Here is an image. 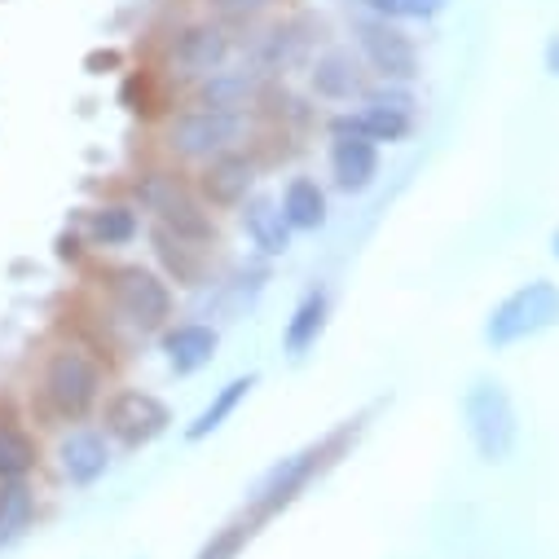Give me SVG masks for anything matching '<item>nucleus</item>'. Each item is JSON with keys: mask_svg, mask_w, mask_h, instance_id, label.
Wrapping results in <instances>:
<instances>
[{"mask_svg": "<svg viewBox=\"0 0 559 559\" xmlns=\"http://www.w3.org/2000/svg\"><path fill=\"white\" fill-rule=\"evenodd\" d=\"M132 199L142 203V212L155 216V225L173 229L177 238H186L194 247H212L216 242V216H212V207L177 173H164V168L136 173L132 177Z\"/></svg>", "mask_w": 559, "mask_h": 559, "instance_id": "f257e3e1", "label": "nucleus"}, {"mask_svg": "<svg viewBox=\"0 0 559 559\" xmlns=\"http://www.w3.org/2000/svg\"><path fill=\"white\" fill-rule=\"evenodd\" d=\"M251 136V110H207V106H190L177 110L164 123V146L173 159L181 164H207L225 151H242V142Z\"/></svg>", "mask_w": 559, "mask_h": 559, "instance_id": "f03ea898", "label": "nucleus"}, {"mask_svg": "<svg viewBox=\"0 0 559 559\" xmlns=\"http://www.w3.org/2000/svg\"><path fill=\"white\" fill-rule=\"evenodd\" d=\"M463 428L485 463H507L520 445V414L502 379H472L463 392Z\"/></svg>", "mask_w": 559, "mask_h": 559, "instance_id": "7ed1b4c3", "label": "nucleus"}, {"mask_svg": "<svg viewBox=\"0 0 559 559\" xmlns=\"http://www.w3.org/2000/svg\"><path fill=\"white\" fill-rule=\"evenodd\" d=\"M559 326V287L550 277H533V283H520L511 296H502L489 318H485V344L493 353H507L515 344H528L546 331Z\"/></svg>", "mask_w": 559, "mask_h": 559, "instance_id": "20e7f679", "label": "nucleus"}, {"mask_svg": "<svg viewBox=\"0 0 559 559\" xmlns=\"http://www.w3.org/2000/svg\"><path fill=\"white\" fill-rule=\"evenodd\" d=\"M102 388H106V370L88 348L62 344L45 357L40 396L58 418H67V424H80L84 414H93V405L102 401Z\"/></svg>", "mask_w": 559, "mask_h": 559, "instance_id": "39448f33", "label": "nucleus"}, {"mask_svg": "<svg viewBox=\"0 0 559 559\" xmlns=\"http://www.w3.org/2000/svg\"><path fill=\"white\" fill-rule=\"evenodd\" d=\"M348 36H353V49L357 58L366 62V71L374 80H392V84H414L424 75V58H418V45L414 36L392 23V19H374V14H357L348 23Z\"/></svg>", "mask_w": 559, "mask_h": 559, "instance_id": "423d86ee", "label": "nucleus"}, {"mask_svg": "<svg viewBox=\"0 0 559 559\" xmlns=\"http://www.w3.org/2000/svg\"><path fill=\"white\" fill-rule=\"evenodd\" d=\"M106 292H110L115 313L123 322H132L136 331H164L173 309H177L168 277L146 269V264H115V269H106Z\"/></svg>", "mask_w": 559, "mask_h": 559, "instance_id": "0eeeda50", "label": "nucleus"}, {"mask_svg": "<svg viewBox=\"0 0 559 559\" xmlns=\"http://www.w3.org/2000/svg\"><path fill=\"white\" fill-rule=\"evenodd\" d=\"M326 463H331V450H326V445H305V450H296V454H287V459H277V463L251 485V493H247V515H251L255 524L277 520L287 507L300 502V493L313 485V476H318Z\"/></svg>", "mask_w": 559, "mask_h": 559, "instance_id": "6e6552de", "label": "nucleus"}, {"mask_svg": "<svg viewBox=\"0 0 559 559\" xmlns=\"http://www.w3.org/2000/svg\"><path fill=\"white\" fill-rule=\"evenodd\" d=\"M102 424H106V437L119 441L123 450H146L173 428V409L164 396L146 388H119L102 405Z\"/></svg>", "mask_w": 559, "mask_h": 559, "instance_id": "1a4fd4ad", "label": "nucleus"}, {"mask_svg": "<svg viewBox=\"0 0 559 559\" xmlns=\"http://www.w3.org/2000/svg\"><path fill=\"white\" fill-rule=\"evenodd\" d=\"M234 62V36L221 19H190L173 32V45H168V67L173 75L181 80H203L221 67Z\"/></svg>", "mask_w": 559, "mask_h": 559, "instance_id": "9d476101", "label": "nucleus"}, {"mask_svg": "<svg viewBox=\"0 0 559 559\" xmlns=\"http://www.w3.org/2000/svg\"><path fill=\"white\" fill-rule=\"evenodd\" d=\"M309 88L331 106H357L361 93L370 88V71L353 45H331L309 58Z\"/></svg>", "mask_w": 559, "mask_h": 559, "instance_id": "9b49d317", "label": "nucleus"}, {"mask_svg": "<svg viewBox=\"0 0 559 559\" xmlns=\"http://www.w3.org/2000/svg\"><path fill=\"white\" fill-rule=\"evenodd\" d=\"M264 84L269 75L255 67V62H229L212 75H203L194 84V106H207V110H251L260 97H264Z\"/></svg>", "mask_w": 559, "mask_h": 559, "instance_id": "f8f14e48", "label": "nucleus"}, {"mask_svg": "<svg viewBox=\"0 0 559 559\" xmlns=\"http://www.w3.org/2000/svg\"><path fill=\"white\" fill-rule=\"evenodd\" d=\"M309 27H313V23H309L305 14L273 23V27L255 40V49H251L247 62H255L264 75H287L292 67L309 62V53H313V36H309Z\"/></svg>", "mask_w": 559, "mask_h": 559, "instance_id": "ddd939ff", "label": "nucleus"}, {"mask_svg": "<svg viewBox=\"0 0 559 559\" xmlns=\"http://www.w3.org/2000/svg\"><path fill=\"white\" fill-rule=\"evenodd\" d=\"M331 181L340 194L357 199L379 181V146L353 132H331Z\"/></svg>", "mask_w": 559, "mask_h": 559, "instance_id": "4468645a", "label": "nucleus"}, {"mask_svg": "<svg viewBox=\"0 0 559 559\" xmlns=\"http://www.w3.org/2000/svg\"><path fill=\"white\" fill-rule=\"evenodd\" d=\"M255 190V164L242 151H225L203 164L199 173V194L207 207H242Z\"/></svg>", "mask_w": 559, "mask_h": 559, "instance_id": "2eb2a0df", "label": "nucleus"}, {"mask_svg": "<svg viewBox=\"0 0 559 559\" xmlns=\"http://www.w3.org/2000/svg\"><path fill=\"white\" fill-rule=\"evenodd\" d=\"M159 348L168 357V370L177 379H190V374H199V370H207L216 361L221 331L212 322H177V326H164Z\"/></svg>", "mask_w": 559, "mask_h": 559, "instance_id": "dca6fc26", "label": "nucleus"}, {"mask_svg": "<svg viewBox=\"0 0 559 559\" xmlns=\"http://www.w3.org/2000/svg\"><path fill=\"white\" fill-rule=\"evenodd\" d=\"M58 467L75 489L97 485L110 472V437L97 428H71L58 441Z\"/></svg>", "mask_w": 559, "mask_h": 559, "instance_id": "f3484780", "label": "nucleus"}, {"mask_svg": "<svg viewBox=\"0 0 559 559\" xmlns=\"http://www.w3.org/2000/svg\"><path fill=\"white\" fill-rule=\"evenodd\" d=\"M414 128H418V115H401V110H383V106H366V102H357V110L348 106L331 119V132H353L374 146H401L414 136Z\"/></svg>", "mask_w": 559, "mask_h": 559, "instance_id": "a211bd4d", "label": "nucleus"}, {"mask_svg": "<svg viewBox=\"0 0 559 559\" xmlns=\"http://www.w3.org/2000/svg\"><path fill=\"white\" fill-rule=\"evenodd\" d=\"M238 216H242V229H247L251 247H255L264 260H277V255H287V251H292L296 229L287 225V216H283V207H277V199H269V194H251V199L238 207Z\"/></svg>", "mask_w": 559, "mask_h": 559, "instance_id": "6ab92c4d", "label": "nucleus"}, {"mask_svg": "<svg viewBox=\"0 0 559 559\" xmlns=\"http://www.w3.org/2000/svg\"><path fill=\"white\" fill-rule=\"evenodd\" d=\"M326 322H331V292H326V287H309V292L300 296V305L292 309L287 326H283V353H287L292 361L309 357V353L318 348Z\"/></svg>", "mask_w": 559, "mask_h": 559, "instance_id": "aec40b11", "label": "nucleus"}, {"mask_svg": "<svg viewBox=\"0 0 559 559\" xmlns=\"http://www.w3.org/2000/svg\"><path fill=\"white\" fill-rule=\"evenodd\" d=\"M260 383V374L255 370H247V374H234L229 383H221L216 392H212V401L190 418V428H186V441L190 445H199V441H207L212 432H221L225 424H229V418L238 414V405L251 396V388Z\"/></svg>", "mask_w": 559, "mask_h": 559, "instance_id": "412c9836", "label": "nucleus"}, {"mask_svg": "<svg viewBox=\"0 0 559 559\" xmlns=\"http://www.w3.org/2000/svg\"><path fill=\"white\" fill-rule=\"evenodd\" d=\"M277 207H283V216H287V225H292L296 234H318V229H326V221H331L326 190H322L313 177H292V181L283 186V199H277Z\"/></svg>", "mask_w": 559, "mask_h": 559, "instance_id": "4be33fe9", "label": "nucleus"}, {"mask_svg": "<svg viewBox=\"0 0 559 559\" xmlns=\"http://www.w3.org/2000/svg\"><path fill=\"white\" fill-rule=\"evenodd\" d=\"M151 242H155V255H159V264H164V273L173 277V283H181V287H199L203 283V251L207 247H194V242L177 238L164 225L151 229Z\"/></svg>", "mask_w": 559, "mask_h": 559, "instance_id": "5701e85b", "label": "nucleus"}, {"mask_svg": "<svg viewBox=\"0 0 559 559\" xmlns=\"http://www.w3.org/2000/svg\"><path fill=\"white\" fill-rule=\"evenodd\" d=\"M84 234L93 247H128L136 234H142V216H136L128 203H102L88 212Z\"/></svg>", "mask_w": 559, "mask_h": 559, "instance_id": "b1692460", "label": "nucleus"}, {"mask_svg": "<svg viewBox=\"0 0 559 559\" xmlns=\"http://www.w3.org/2000/svg\"><path fill=\"white\" fill-rule=\"evenodd\" d=\"M36 437L27 428H19L14 418H0V485L5 480H27L36 472Z\"/></svg>", "mask_w": 559, "mask_h": 559, "instance_id": "393cba45", "label": "nucleus"}, {"mask_svg": "<svg viewBox=\"0 0 559 559\" xmlns=\"http://www.w3.org/2000/svg\"><path fill=\"white\" fill-rule=\"evenodd\" d=\"M36 520V493L27 480H5L0 485V546L19 542Z\"/></svg>", "mask_w": 559, "mask_h": 559, "instance_id": "a878e982", "label": "nucleus"}, {"mask_svg": "<svg viewBox=\"0 0 559 559\" xmlns=\"http://www.w3.org/2000/svg\"><path fill=\"white\" fill-rule=\"evenodd\" d=\"M255 520L242 511V515H234V520H225L221 528H212V537L199 546V555L194 559H238L247 546H251V537H255Z\"/></svg>", "mask_w": 559, "mask_h": 559, "instance_id": "bb28decb", "label": "nucleus"}, {"mask_svg": "<svg viewBox=\"0 0 559 559\" xmlns=\"http://www.w3.org/2000/svg\"><path fill=\"white\" fill-rule=\"evenodd\" d=\"M366 106H383V110H401V115H418V97L414 84H392V80H370V88L361 93Z\"/></svg>", "mask_w": 559, "mask_h": 559, "instance_id": "cd10ccee", "label": "nucleus"}, {"mask_svg": "<svg viewBox=\"0 0 559 559\" xmlns=\"http://www.w3.org/2000/svg\"><path fill=\"white\" fill-rule=\"evenodd\" d=\"M277 5H283V0H207L212 19H221L225 27H229V23H255V19L273 14Z\"/></svg>", "mask_w": 559, "mask_h": 559, "instance_id": "c85d7f7f", "label": "nucleus"}, {"mask_svg": "<svg viewBox=\"0 0 559 559\" xmlns=\"http://www.w3.org/2000/svg\"><path fill=\"white\" fill-rule=\"evenodd\" d=\"M450 0H392V23H437Z\"/></svg>", "mask_w": 559, "mask_h": 559, "instance_id": "c756f323", "label": "nucleus"}, {"mask_svg": "<svg viewBox=\"0 0 559 559\" xmlns=\"http://www.w3.org/2000/svg\"><path fill=\"white\" fill-rule=\"evenodd\" d=\"M542 62H546V71L559 80V32H550L546 36V49H542Z\"/></svg>", "mask_w": 559, "mask_h": 559, "instance_id": "7c9ffc66", "label": "nucleus"}, {"mask_svg": "<svg viewBox=\"0 0 559 559\" xmlns=\"http://www.w3.org/2000/svg\"><path fill=\"white\" fill-rule=\"evenodd\" d=\"M102 67H119V53H93L88 58V71L93 75H102Z\"/></svg>", "mask_w": 559, "mask_h": 559, "instance_id": "2f4dec72", "label": "nucleus"}, {"mask_svg": "<svg viewBox=\"0 0 559 559\" xmlns=\"http://www.w3.org/2000/svg\"><path fill=\"white\" fill-rule=\"evenodd\" d=\"M550 255H555V260H559V229H555V234H550Z\"/></svg>", "mask_w": 559, "mask_h": 559, "instance_id": "473e14b6", "label": "nucleus"}]
</instances>
